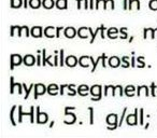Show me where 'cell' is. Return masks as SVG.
<instances>
[{
	"label": "cell",
	"instance_id": "cell-1",
	"mask_svg": "<svg viewBox=\"0 0 157 138\" xmlns=\"http://www.w3.org/2000/svg\"><path fill=\"white\" fill-rule=\"evenodd\" d=\"M105 122L108 124V127L107 128L109 131H115L116 128L118 127V116L116 113H110L105 118Z\"/></svg>",
	"mask_w": 157,
	"mask_h": 138
},
{
	"label": "cell",
	"instance_id": "cell-2",
	"mask_svg": "<svg viewBox=\"0 0 157 138\" xmlns=\"http://www.w3.org/2000/svg\"><path fill=\"white\" fill-rule=\"evenodd\" d=\"M90 93L92 96H95L90 98L93 101H100V99L102 98V86H101L100 84H94V85L90 86Z\"/></svg>",
	"mask_w": 157,
	"mask_h": 138
},
{
	"label": "cell",
	"instance_id": "cell-3",
	"mask_svg": "<svg viewBox=\"0 0 157 138\" xmlns=\"http://www.w3.org/2000/svg\"><path fill=\"white\" fill-rule=\"evenodd\" d=\"M30 116V123L33 124L35 123V107L31 106L30 107V111L29 112H24L23 111V107L22 106H18V113H17V116H18V123H22L23 122V116Z\"/></svg>",
	"mask_w": 157,
	"mask_h": 138
},
{
	"label": "cell",
	"instance_id": "cell-4",
	"mask_svg": "<svg viewBox=\"0 0 157 138\" xmlns=\"http://www.w3.org/2000/svg\"><path fill=\"white\" fill-rule=\"evenodd\" d=\"M23 64V57L20 54H11L10 55V69L13 70L14 67H18Z\"/></svg>",
	"mask_w": 157,
	"mask_h": 138
},
{
	"label": "cell",
	"instance_id": "cell-5",
	"mask_svg": "<svg viewBox=\"0 0 157 138\" xmlns=\"http://www.w3.org/2000/svg\"><path fill=\"white\" fill-rule=\"evenodd\" d=\"M36 111H37V113H36V116H37V118H36V122H37L38 124H45V123L48 121V113H46V112L40 111V107L36 108Z\"/></svg>",
	"mask_w": 157,
	"mask_h": 138
},
{
	"label": "cell",
	"instance_id": "cell-6",
	"mask_svg": "<svg viewBox=\"0 0 157 138\" xmlns=\"http://www.w3.org/2000/svg\"><path fill=\"white\" fill-rule=\"evenodd\" d=\"M125 122H126L129 126L138 125V108H135V112H133V113H129L128 116H126Z\"/></svg>",
	"mask_w": 157,
	"mask_h": 138
},
{
	"label": "cell",
	"instance_id": "cell-7",
	"mask_svg": "<svg viewBox=\"0 0 157 138\" xmlns=\"http://www.w3.org/2000/svg\"><path fill=\"white\" fill-rule=\"evenodd\" d=\"M48 92V86H45L43 83H37L35 84V99H38V97L41 96V95H44Z\"/></svg>",
	"mask_w": 157,
	"mask_h": 138
},
{
	"label": "cell",
	"instance_id": "cell-8",
	"mask_svg": "<svg viewBox=\"0 0 157 138\" xmlns=\"http://www.w3.org/2000/svg\"><path fill=\"white\" fill-rule=\"evenodd\" d=\"M23 64L25 66H33L35 64H37V57H35L33 54H26L24 57H23Z\"/></svg>",
	"mask_w": 157,
	"mask_h": 138
},
{
	"label": "cell",
	"instance_id": "cell-9",
	"mask_svg": "<svg viewBox=\"0 0 157 138\" xmlns=\"http://www.w3.org/2000/svg\"><path fill=\"white\" fill-rule=\"evenodd\" d=\"M76 35H78V30H76L74 27L69 26L63 29V36H65L66 38H68V39H73Z\"/></svg>",
	"mask_w": 157,
	"mask_h": 138
},
{
	"label": "cell",
	"instance_id": "cell-10",
	"mask_svg": "<svg viewBox=\"0 0 157 138\" xmlns=\"http://www.w3.org/2000/svg\"><path fill=\"white\" fill-rule=\"evenodd\" d=\"M108 65L111 68L120 67V66H122V58H120L118 56H111L108 59Z\"/></svg>",
	"mask_w": 157,
	"mask_h": 138
},
{
	"label": "cell",
	"instance_id": "cell-11",
	"mask_svg": "<svg viewBox=\"0 0 157 138\" xmlns=\"http://www.w3.org/2000/svg\"><path fill=\"white\" fill-rule=\"evenodd\" d=\"M44 34V29L41 26H33L30 29V36L33 38H41Z\"/></svg>",
	"mask_w": 157,
	"mask_h": 138
},
{
	"label": "cell",
	"instance_id": "cell-12",
	"mask_svg": "<svg viewBox=\"0 0 157 138\" xmlns=\"http://www.w3.org/2000/svg\"><path fill=\"white\" fill-rule=\"evenodd\" d=\"M78 64V59L76 58L74 55H69V56L66 57L65 59V65H67L68 67L72 68V67H75L76 65Z\"/></svg>",
	"mask_w": 157,
	"mask_h": 138
},
{
	"label": "cell",
	"instance_id": "cell-13",
	"mask_svg": "<svg viewBox=\"0 0 157 138\" xmlns=\"http://www.w3.org/2000/svg\"><path fill=\"white\" fill-rule=\"evenodd\" d=\"M59 91H60V88H59L56 83H51L50 85L48 86V93L51 96H56Z\"/></svg>",
	"mask_w": 157,
	"mask_h": 138
},
{
	"label": "cell",
	"instance_id": "cell-14",
	"mask_svg": "<svg viewBox=\"0 0 157 138\" xmlns=\"http://www.w3.org/2000/svg\"><path fill=\"white\" fill-rule=\"evenodd\" d=\"M90 90V88L87 85V84H81L80 86H78V94L82 97L87 96Z\"/></svg>",
	"mask_w": 157,
	"mask_h": 138
},
{
	"label": "cell",
	"instance_id": "cell-15",
	"mask_svg": "<svg viewBox=\"0 0 157 138\" xmlns=\"http://www.w3.org/2000/svg\"><path fill=\"white\" fill-rule=\"evenodd\" d=\"M118 33H120V29H117L116 27H111L108 29L107 36L110 39H116V38H118Z\"/></svg>",
	"mask_w": 157,
	"mask_h": 138
},
{
	"label": "cell",
	"instance_id": "cell-16",
	"mask_svg": "<svg viewBox=\"0 0 157 138\" xmlns=\"http://www.w3.org/2000/svg\"><path fill=\"white\" fill-rule=\"evenodd\" d=\"M135 91H136L135 85H132V84H128V85L125 88L124 94L126 95L127 97H133L135 96Z\"/></svg>",
	"mask_w": 157,
	"mask_h": 138
},
{
	"label": "cell",
	"instance_id": "cell-17",
	"mask_svg": "<svg viewBox=\"0 0 157 138\" xmlns=\"http://www.w3.org/2000/svg\"><path fill=\"white\" fill-rule=\"evenodd\" d=\"M54 30H56V27L53 26H48L44 28V36L46 38H54L56 37V35H54Z\"/></svg>",
	"mask_w": 157,
	"mask_h": 138
},
{
	"label": "cell",
	"instance_id": "cell-18",
	"mask_svg": "<svg viewBox=\"0 0 157 138\" xmlns=\"http://www.w3.org/2000/svg\"><path fill=\"white\" fill-rule=\"evenodd\" d=\"M42 7L46 10H51L56 7V1L54 0H42Z\"/></svg>",
	"mask_w": 157,
	"mask_h": 138
},
{
	"label": "cell",
	"instance_id": "cell-19",
	"mask_svg": "<svg viewBox=\"0 0 157 138\" xmlns=\"http://www.w3.org/2000/svg\"><path fill=\"white\" fill-rule=\"evenodd\" d=\"M10 7L12 9H20L24 7V0H10Z\"/></svg>",
	"mask_w": 157,
	"mask_h": 138
},
{
	"label": "cell",
	"instance_id": "cell-20",
	"mask_svg": "<svg viewBox=\"0 0 157 138\" xmlns=\"http://www.w3.org/2000/svg\"><path fill=\"white\" fill-rule=\"evenodd\" d=\"M128 10H140V0H129Z\"/></svg>",
	"mask_w": 157,
	"mask_h": 138
},
{
	"label": "cell",
	"instance_id": "cell-21",
	"mask_svg": "<svg viewBox=\"0 0 157 138\" xmlns=\"http://www.w3.org/2000/svg\"><path fill=\"white\" fill-rule=\"evenodd\" d=\"M103 26H105V25L101 24V25H100V27H98V28H97L96 30H95V33L93 31V29L90 28V27H88V30H90V35L92 36V39H90V43H94L95 39H96V37H97V34H98L99 31H100L101 29H102V27H103Z\"/></svg>",
	"mask_w": 157,
	"mask_h": 138
},
{
	"label": "cell",
	"instance_id": "cell-22",
	"mask_svg": "<svg viewBox=\"0 0 157 138\" xmlns=\"http://www.w3.org/2000/svg\"><path fill=\"white\" fill-rule=\"evenodd\" d=\"M56 8L58 10H67L68 0H56Z\"/></svg>",
	"mask_w": 157,
	"mask_h": 138
},
{
	"label": "cell",
	"instance_id": "cell-23",
	"mask_svg": "<svg viewBox=\"0 0 157 138\" xmlns=\"http://www.w3.org/2000/svg\"><path fill=\"white\" fill-rule=\"evenodd\" d=\"M29 7L31 8V9H39L40 7L42 6V0H29Z\"/></svg>",
	"mask_w": 157,
	"mask_h": 138
},
{
	"label": "cell",
	"instance_id": "cell-24",
	"mask_svg": "<svg viewBox=\"0 0 157 138\" xmlns=\"http://www.w3.org/2000/svg\"><path fill=\"white\" fill-rule=\"evenodd\" d=\"M23 86H24V91H25V96H24V99H25V101H26V99H28L29 94H30L31 90H33V86H35V84L31 83V84H30V86H29V88H27L26 84L23 83Z\"/></svg>",
	"mask_w": 157,
	"mask_h": 138
},
{
	"label": "cell",
	"instance_id": "cell-25",
	"mask_svg": "<svg viewBox=\"0 0 157 138\" xmlns=\"http://www.w3.org/2000/svg\"><path fill=\"white\" fill-rule=\"evenodd\" d=\"M74 88H75L74 84H67L68 95H69V96H74V95L78 93V90H74Z\"/></svg>",
	"mask_w": 157,
	"mask_h": 138
},
{
	"label": "cell",
	"instance_id": "cell-26",
	"mask_svg": "<svg viewBox=\"0 0 157 138\" xmlns=\"http://www.w3.org/2000/svg\"><path fill=\"white\" fill-rule=\"evenodd\" d=\"M16 109H18L17 106H13V107L11 108V111H10V121H11V123H12L13 126H15L16 125V122H15V120H14V112H15Z\"/></svg>",
	"mask_w": 157,
	"mask_h": 138
},
{
	"label": "cell",
	"instance_id": "cell-27",
	"mask_svg": "<svg viewBox=\"0 0 157 138\" xmlns=\"http://www.w3.org/2000/svg\"><path fill=\"white\" fill-rule=\"evenodd\" d=\"M122 67L123 68L131 67V61H129V56H123L122 57Z\"/></svg>",
	"mask_w": 157,
	"mask_h": 138
},
{
	"label": "cell",
	"instance_id": "cell-28",
	"mask_svg": "<svg viewBox=\"0 0 157 138\" xmlns=\"http://www.w3.org/2000/svg\"><path fill=\"white\" fill-rule=\"evenodd\" d=\"M137 67L138 68H143V67H145L144 56H138L137 57Z\"/></svg>",
	"mask_w": 157,
	"mask_h": 138
},
{
	"label": "cell",
	"instance_id": "cell-29",
	"mask_svg": "<svg viewBox=\"0 0 157 138\" xmlns=\"http://www.w3.org/2000/svg\"><path fill=\"white\" fill-rule=\"evenodd\" d=\"M148 8H150V10H152V11H157V0H150Z\"/></svg>",
	"mask_w": 157,
	"mask_h": 138
},
{
	"label": "cell",
	"instance_id": "cell-30",
	"mask_svg": "<svg viewBox=\"0 0 157 138\" xmlns=\"http://www.w3.org/2000/svg\"><path fill=\"white\" fill-rule=\"evenodd\" d=\"M120 33H121V38H122V39H127V38H128L127 27H122V28L120 29Z\"/></svg>",
	"mask_w": 157,
	"mask_h": 138
},
{
	"label": "cell",
	"instance_id": "cell-31",
	"mask_svg": "<svg viewBox=\"0 0 157 138\" xmlns=\"http://www.w3.org/2000/svg\"><path fill=\"white\" fill-rule=\"evenodd\" d=\"M16 86V83L14 82V78H10V94H13L14 93V88Z\"/></svg>",
	"mask_w": 157,
	"mask_h": 138
},
{
	"label": "cell",
	"instance_id": "cell-32",
	"mask_svg": "<svg viewBox=\"0 0 157 138\" xmlns=\"http://www.w3.org/2000/svg\"><path fill=\"white\" fill-rule=\"evenodd\" d=\"M46 58H48V56H46V49H43V50H42V66L48 65Z\"/></svg>",
	"mask_w": 157,
	"mask_h": 138
},
{
	"label": "cell",
	"instance_id": "cell-33",
	"mask_svg": "<svg viewBox=\"0 0 157 138\" xmlns=\"http://www.w3.org/2000/svg\"><path fill=\"white\" fill-rule=\"evenodd\" d=\"M63 53H65V50H63V49H60V59H59V65H60V67L65 65L66 58H65V56H63Z\"/></svg>",
	"mask_w": 157,
	"mask_h": 138
},
{
	"label": "cell",
	"instance_id": "cell-34",
	"mask_svg": "<svg viewBox=\"0 0 157 138\" xmlns=\"http://www.w3.org/2000/svg\"><path fill=\"white\" fill-rule=\"evenodd\" d=\"M126 112H127V108H124V110H123V113H122V116H121V120H120V122H118V127L122 126L123 121H124V119L126 118Z\"/></svg>",
	"mask_w": 157,
	"mask_h": 138
},
{
	"label": "cell",
	"instance_id": "cell-35",
	"mask_svg": "<svg viewBox=\"0 0 157 138\" xmlns=\"http://www.w3.org/2000/svg\"><path fill=\"white\" fill-rule=\"evenodd\" d=\"M87 109H88V111L90 112V125H93V124H94V108H93V107H88Z\"/></svg>",
	"mask_w": 157,
	"mask_h": 138
},
{
	"label": "cell",
	"instance_id": "cell-36",
	"mask_svg": "<svg viewBox=\"0 0 157 138\" xmlns=\"http://www.w3.org/2000/svg\"><path fill=\"white\" fill-rule=\"evenodd\" d=\"M155 88H156V85H155V82H152V83H151L150 89H151V95H152L153 97L156 96V94H155Z\"/></svg>",
	"mask_w": 157,
	"mask_h": 138
},
{
	"label": "cell",
	"instance_id": "cell-37",
	"mask_svg": "<svg viewBox=\"0 0 157 138\" xmlns=\"http://www.w3.org/2000/svg\"><path fill=\"white\" fill-rule=\"evenodd\" d=\"M131 67H137V58L135 57V52H132V57H131Z\"/></svg>",
	"mask_w": 157,
	"mask_h": 138
},
{
	"label": "cell",
	"instance_id": "cell-38",
	"mask_svg": "<svg viewBox=\"0 0 157 138\" xmlns=\"http://www.w3.org/2000/svg\"><path fill=\"white\" fill-rule=\"evenodd\" d=\"M107 58H108V56H107V54H105V53H103L102 54V58H101V63H102V67L103 68H105L107 67V64H105V61H107Z\"/></svg>",
	"mask_w": 157,
	"mask_h": 138
},
{
	"label": "cell",
	"instance_id": "cell-39",
	"mask_svg": "<svg viewBox=\"0 0 157 138\" xmlns=\"http://www.w3.org/2000/svg\"><path fill=\"white\" fill-rule=\"evenodd\" d=\"M16 86H17V89H18V94L20 95H22L23 94V83H20V82H16Z\"/></svg>",
	"mask_w": 157,
	"mask_h": 138
},
{
	"label": "cell",
	"instance_id": "cell-40",
	"mask_svg": "<svg viewBox=\"0 0 157 138\" xmlns=\"http://www.w3.org/2000/svg\"><path fill=\"white\" fill-rule=\"evenodd\" d=\"M143 111H144L143 109H140L139 110V112H140V121H139V124L140 125H143L144 124V122H143Z\"/></svg>",
	"mask_w": 157,
	"mask_h": 138
},
{
	"label": "cell",
	"instance_id": "cell-41",
	"mask_svg": "<svg viewBox=\"0 0 157 138\" xmlns=\"http://www.w3.org/2000/svg\"><path fill=\"white\" fill-rule=\"evenodd\" d=\"M61 29H63V27H61V26L56 27V34H55V35H56V37H55V38L60 37V30H61Z\"/></svg>",
	"mask_w": 157,
	"mask_h": 138
},
{
	"label": "cell",
	"instance_id": "cell-42",
	"mask_svg": "<svg viewBox=\"0 0 157 138\" xmlns=\"http://www.w3.org/2000/svg\"><path fill=\"white\" fill-rule=\"evenodd\" d=\"M53 61H54V66H58L59 65V58H58V53H57L56 55L54 56V58H53Z\"/></svg>",
	"mask_w": 157,
	"mask_h": 138
},
{
	"label": "cell",
	"instance_id": "cell-43",
	"mask_svg": "<svg viewBox=\"0 0 157 138\" xmlns=\"http://www.w3.org/2000/svg\"><path fill=\"white\" fill-rule=\"evenodd\" d=\"M112 88V85H105V96H108V92H109V90Z\"/></svg>",
	"mask_w": 157,
	"mask_h": 138
},
{
	"label": "cell",
	"instance_id": "cell-44",
	"mask_svg": "<svg viewBox=\"0 0 157 138\" xmlns=\"http://www.w3.org/2000/svg\"><path fill=\"white\" fill-rule=\"evenodd\" d=\"M67 88V84H63V85H60V95H63L65 94V89Z\"/></svg>",
	"mask_w": 157,
	"mask_h": 138
},
{
	"label": "cell",
	"instance_id": "cell-45",
	"mask_svg": "<svg viewBox=\"0 0 157 138\" xmlns=\"http://www.w3.org/2000/svg\"><path fill=\"white\" fill-rule=\"evenodd\" d=\"M84 0H76V2H78V10H80L82 8V2H83Z\"/></svg>",
	"mask_w": 157,
	"mask_h": 138
},
{
	"label": "cell",
	"instance_id": "cell-46",
	"mask_svg": "<svg viewBox=\"0 0 157 138\" xmlns=\"http://www.w3.org/2000/svg\"><path fill=\"white\" fill-rule=\"evenodd\" d=\"M102 1H105V0H96V10L99 9V5H100V2H102Z\"/></svg>",
	"mask_w": 157,
	"mask_h": 138
},
{
	"label": "cell",
	"instance_id": "cell-47",
	"mask_svg": "<svg viewBox=\"0 0 157 138\" xmlns=\"http://www.w3.org/2000/svg\"><path fill=\"white\" fill-rule=\"evenodd\" d=\"M129 2V0H124V10H128V7H127V3Z\"/></svg>",
	"mask_w": 157,
	"mask_h": 138
},
{
	"label": "cell",
	"instance_id": "cell-48",
	"mask_svg": "<svg viewBox=\"0 0 157 138\" xmlns=\"http://www.w3.org/2000/svg\"><path fill=\"white\" fill-rule=\"evenodd\" d=\"M90 9L93 10V9H94V0H90Z\"/></svg>",
	"mask_w": 157,
	"mask_h": 138
},
{
	"label": "cell",
	"instance_id": "cell-49",
	"mask_svg": "<svg viewBox=\"0 0 157 138\" xmlns=\"http://www.w3.org/2000/svg\"><path fill=\"white\" fill-rule=\"evenodd\" d=\"M29 1L28 0H24V8L25 9H27V8H28V6H29Z\"/></svg>",
	"mask_w": 157,
	"mask_h": 138
},
{
	"label": "cell",
	"instance_id": "cell-50",
	"mask_svg": "<svg viewBox=\"0 0 157 138\" xmlns=\"http://www.w3.org/2000/svg\"><path fill=\"white\" fill-rule=\"evenodd\" d=\"M53 126H54V121H52V123L50 124V127H51V128H52Z\"/></svg>",
	"mask_w": 157,
	"mask_h": 138
},
{
	"label": "cell",
	"instance_id": "cell-51",
	"mask_svg": "<svg viewBox=\"0 0 157 138\" xmlns=\"http://www.w3.org/2000/svg\"><path fill=\"white\" fill-rule=\"evenodd\" d=\"M148 126H150V123H147V124H146L144 127H145V129H147V128H148Z\"/></svg>",
	"mask_w": 157,
	"mask_h": 138
}]
</instances>
